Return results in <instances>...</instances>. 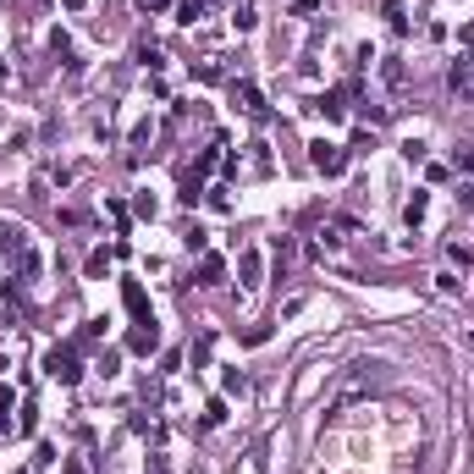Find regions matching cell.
<instances>
[{"label": "cell", "mask_w": 474, "mask_h": 474, "mask_svg": "<svg viewBox=\"0 0 474 474\" xmlns=\"http://www.w3.org/2000/svg\"><path fill=\"white\" fill-rule=\"evenodd\" d=\"M44 370H50V381H61V386H78V375H83L78 342H67V348H50V353H44Z\"/></svg>", "instance_id": "cell-1"}, {"label": "cell", "mask_w": 474, "mask_h": 474, "mask_svg": "<svg viewBox=\"0 0 474 474\" xmlns=\"http://www.w3.org/2000/svg\"><path fill=\"white\" fill-rule=\"evenodd\" d=\"M309 165H315L320 177H342L348 149H342V144H325V138H315V144H309Z\"/></svg>", "instance_id": "cell-2"}, {"label": "cell", "mask_w": 474, "mask_h": 474, "mask_svg": "<svg viewBox=\"0 0 474 474\" xmlns=\"http://www.w3.org/2000/svg\"><path fill=\"white\" fill-rule=\"evenodd\" d=\"M127 348H133V353H155V348H160L155 320H138V325H133V336H127Z\"/></svg>", "instance_id": "cell-3"}, {"label": "cell", "mask_w": 474, "mask_h": 474, "mask_svg": "<svg viewBox=\"0 0 474 474\" xmlns=\"http://www.w3.org/2000/svg\"><path fill=\"white\" fill-rule=\"evenodd\" d=\"M122 304H127V315H133V320H155V315H149V298H144V287H138V281H127V287H122Z\"/></svg>", "instance_id": "cell-4"}, {"label": "cell", "mask_w": 474, "mask_h": 474, "mask_svg": "<svg viewBox=\"0 0 474 474\" xmlns=\"http://www.w3.org/2000/svg\"><path fill=\"white\" fill-rule=\"evenodd\" d=\"M237 276H243V287H259L265 265H259V254H254V248H243V254H237Z\"/></svg>", "instance_id": "cell-5"}, {"label": "cell", "mask_w": 474, "mask_h": 474, "mask_svg": "<svg viewBox=\"0 0 474 474\" xmlns=\"http://www.w3.org/2000/svg\"><path fill=\"white\" fill-rule=\"evenodd\" d=\"M221 276H227V259H221V254H204V259H199V281H204V287H215Z\"/></svg>", "instance_id": "cell-6"}, {"label": "cell", "mask_w": 474, "mask_h": 474, "mask_svg": "<svg viewBox=\"0 0 474 474\" xmlns=\"http://www.w3.org/2000/svg\"><path fill=\"white\" fill-rule=\"evenodd\" d=\"M315 111L325 116V122H342V111H348V105H342V88H331V94H320V99H315Z\"/></svg>", "instance_id": "cell-7"}, {"label": "cell", "mask_w": 474, "mask_h": 474, "mask_svg": "<svg viewBox=\"0 0 474 474\" xmlns=\"http://www.w3.org/2000/svg\"><path fill=\"white\" fill-rule=\"evenodd\" d=\"M199 199H204V171H188V177H182V204L193 210Z\"/></svg>", "instance_id": "cell-8"}, {"label": "cell", "mask_w": 474, "mask_h": 474, "mask_svg": "<svg viewBox=\"0 0 474 474\" xmlns=\"http://www.w3.org/2000/svg\"><path fill=\"white\" fill-rule=\"evenodd\" d=\"M425 210H430V193H414V199L402 204V221H408V227H419V221H425Z\"/></svg>", "instance_id": "cell-9"}, {"label": "cell", "mask_w": 474, "mask_h": 474, "mask_svg": "<svg viewBox=\"0 0 474 474\" xmlns=\"http://www.w3.org/2000/svg\"><path fill=\"white\" fill-rule=\"evenodd\" d=\"M237 99H243V111H248V116H259V111H265V99H259V88H254V83H237Z\"/></svg>", "instance_id": "cell-10"}, {"label": "cell", "mask_w": 474, "mask_h": 474, "mask_svg": "<svg viewBox=\"0 0 474 474\" xmlns=\"http://www.w3.org/2000/svg\"><path fill=\"white\" fill-rule=\"evenodd\" d=\"M221 386H227V397H243V392H248V375H243V370H227Z\"/></svg>", "instance_id": "cell-11"}, {"label": "cell", "mask_w": 474, "mask_h": 474, "mask_svg": "<svg viewBox=\"0 0 474 474\" xmlns=\"http://www.w3.org/2000/svg\"><path fill=\"white\" fill-rule=\"evenodd\" d=\"M381 17H386V22H392L397 33H402V28H408V17H402V0H386V6H381Z\"/></svg>", "instance_id": "cell-12"}, {"label": "cell", "mask_w": 474, "mask_h": 474, "mask_svg": "<svg viewBox=\"0 0 474 474\" xmlns=\"http://www.w3.org/2000/svg\"><path fill=\"white\" fill-rule=\"evenodd\" d=\"M199 17H204V0H182L177 6V22H199Z\"/></svg>", "instance_id": "cell-13"}, {"label": "cell", "mask_w": 474, "mask_h": 474, "mask_svg": "<svg viewBox=\"0 0 474 474\" xmlns=\"http://www.w3.org/2000/svg\"><path fill=\"white\" fill-rule=\"evenodd\" d=\"M436 293H447V298H452V293H464V281H458L452 270H441V276H436Z\"/></svg>", "instance_id": "cell-14"}, {"label": "cell", "mask_w": 474, "mask_h": 474, "mask_svg": "<svg viewBox=\"0 0 474 474\" xmlns=\"http://www.w3.org/2000/svg\"><path fill=\"white\" fill-rule=\"evenodd\" d=\"M210 348H215V336H210V331H204V336H199V342H193V364H210Z\"/></svg>", "instance_id": "cell-15"}, {"label": "cell", "mask_w": 474, "mask_h": 474, "mask_svg": "<svg viewBox=\"0 0 474 474\" xmlns=\"http://www.w3.org/2000/svg\"><path fill=\"white\" fill-rule=\"evenodd\" d=\"M221 419H227V402L210 397V402H204V425H221Z\"/></svg>", "instance_id": "cell-16"}, {"label": "cell", "mask_w": 474, "mask_h": 474, "mask_svg": "<svg viewBox=\"0 0 474 474\" xmlns=\"http://www.w3.org/2000/svg\"><path fill=\"white\" fill-rule=\"evenodd\" d=\"M105 270H111V254H105V248H99V254H88V276H105Z\"/></svg>", "instance_id": "cell-17"}, {"label": "cell", "mask_w": 474, "mask_h": 474, "mask_svg": "<svg viewBox=\"0 0 474 474\" xmlns=\"http://www.w3.org/2000/svg\"><path fill=\"white\" fill-rule=\"evenodd\" d=\"M243 342H248V348H259V342H270V325H248V331H243Z\"/></svg>", "instance_id": "cell-18"}, {"label": "cell", "mask_w": 474, "mask_h": 474, "mask_svg": "<svg viewBox=\"0 0 474 474\" xmlns=\"http://www.w3.org/2000/svg\"><path fill=\"white\" fill-rule=\"evenodd\" d=\"M116 364H122V353H116V348H105V353H99V375H116Z\"/></svg>", "instance_id": "cell-19"}, {"label": "cell", "mask_w": 474, "mask_h": 474, "mask_svg": "<svg viewBox=\"0 0 474 474\" xmlns=\"http://www.w3.org/2000/svg\"><path fill=\"white\" fill-rule=\"evenodd\" d=\"M452 171H464V177H474V149H458V160H452Z\"/></svg>", "instance_id": "cell-20"}, {"label": "cell", "mask_w": 474, "mask_h": 474, "mask_svg": "<svg viewBox=\"0 0 474 474\" xmlns=\"http://www.w3.org/2000/svg\"><path fill=\"white\" fill-rule=\"evenodd\" d=\"M193 78H204V83H215V78H221V67H215V61H199V67H193Z\"/></svg>", "instance_id": "cell-21"}, {"label": "cell", "mask_w": 474, "mask_h": 474, "mask_svg": "<svg viewBox=\"0 0 474 474\" xmlns=\"http://www.w3.org/2000/svg\"><path fill=\"white\" fill-rule=\"evenodd\" d=\"M315 6H320V0H293V17H309Z\"/></svg>", "instance_id": "cell-22"}, {"label": "cell", "mask_w": 474, "mask_h": 474, "mask_svg": "<svg viewBox=\"0 0 474 474\" xmlns=\"http://www.w3.org/2000/svg\"><path fill=\"white\" fill-rule=\"evenodd\" d=\"M11 402H17V392H11V386H0V414H6Z\"/></svg>", "instance_id": "cell-23"}, {"label": "cell", "mask_w": 474, "mask_h": 474, "mask_svg": "<svg viewBox=\"0 0 474 474\" xmlns=\"http://www.w3.org/2000/svg\"><path fill=\"white\" fill-rule=\"evenodd\" d=\"M458 193H464V210L474 215V182H469V188H458Z\"/></svg>", "instance_id": "cell-24"}, {"label": "cell", "mask_w": 474, "mask_h": 474, "mask_svg": "<svg viewBox=\"0 0 474 474\" xmlns=\"http://www.w3.org/2000/svg\"><path fill=\"white\" fill-rule=\"evenodd\" d=\"M165 6H171V0H144V11H165Z\"/></svg>", "instance_id": "cell-25"}, {"label": "cell", "mask_w": 474, "mask_h": 474, "mask_svg": "<svg viewBox=\"0 0 474 474\" xmlns=\"http://www.w3.org/2000/svg\"><path fill=\"white\" fill-rule=\"evenodd\" d=\"M61 6H67V11H83V6H88V0H61Z\"/></svg>", "instance_id": "cell-26"}, {"label": "cell", "mask_w": 474, "mask_h": 474, "mask_svg": "<svg viewBox=\"0 0 474 474\" xmlns=\"http://www.w3.org/2000/svg\"><path fill=\"white\" fill-rule=\"evenodd\" d=\"M0 436H6V425H0Z\"/></svg>", "instance_id": "cell-27"}]
</instances>
